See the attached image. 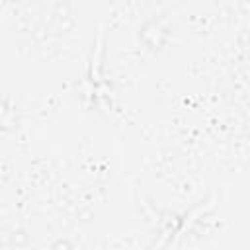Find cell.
<instances>
[{
    "instance_id": "cell-1",
    "label": "cell",
    "mask_w": 250,
    "mask_h": 250,
    "mask_svg": "<svg viewBox=\"0 0 250 250\" xmlns=\"http://www.w3.org/2000/svg\"><path fill=\"white\" fill-rule=\"evenodd\" d=\"M28 242H30V236H28V233H26L24 229H16V231L10 234V244L16 246V248L28 246Z\"/></svg>"
},
{
    "instance_id": "cell-2",
    "label": "cell",
    "mask_w": 250,
    "mask_h": 250,
    "mask_svg": "<svg viewBox=\"0 0 250 250\" xmlns=\"http://www.w3.org/2000/svg\"><path fill=\"white\" fill-rule=\"evenodd\" d=\"M51 250H72V244L67 238H59V240H55L51 244Z\"/></svg>"
},
{
    "instance_id": "cell-3",
    "label": "cell",
    "mask_w": 250,
    "mask_h": 250,
    "mask_svg": "<svg viewBox=\"0 0 250 250\" xmlns=\"http://www.w3.org/2000/svg\"><path fill=\"white\" fill-rule=\"evenodd\" d=\"M4 250H10V246H8V242H6V246H4Z\"/></svg>"
}]
</instances>
